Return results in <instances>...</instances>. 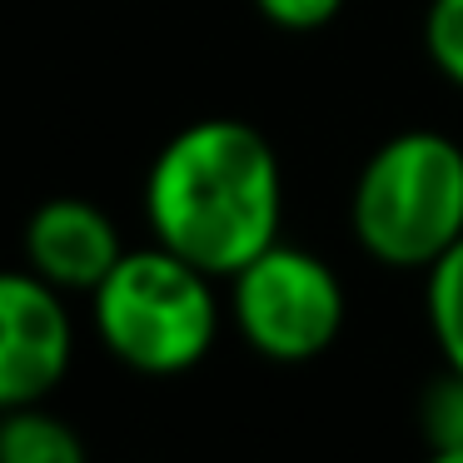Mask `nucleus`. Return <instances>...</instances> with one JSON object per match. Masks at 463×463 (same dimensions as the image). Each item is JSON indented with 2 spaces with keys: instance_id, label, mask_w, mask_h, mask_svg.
I'll use <instances>...</instances> for the list:
<instances>
[{
  "instance_id": "nucleus-10",
  "label": "nucleus",
  "mask_w": 463,
  "mask_h": 463,
  "mask_svg": "<svg viewBox=\"0 0 463 463\" xmlns=\"http://www.w3.org/2000/svg\"><path fill=\"white\" fill-rule=\"evenodd\" d=\"M423 51L433 71L463 90V0H429L423 11Z\"/></svg>"
},
{
  "instance_id": "nucleus-6",
  "label": "nucleus",
  "mask_w": 463,
  "mask_h": 463,
  "mask_svg": "<svg viewBox=\"0 0 463 463\" xmlns=\"http://www.w3.org/2000/svg\"><path fill=\"white\" fill-rule=\"evenodd\" d=\"M120 260L125 240L95 200L55 194L25 220V269H35L61 294H95Z\"/></svg>"
},
{
  "instance_id": "nucleus-9",
  "label": "nucleus",
  "mask_w": 463,
  "mask_h": 463,
  "mask_svg": "<svg viewBox=\"0 0 463 463\" xmlns=\"http://www.w3.org/2000/svg\"><path fill=\"white\" fill-rule=\"evenodd\" d=\"M419 429L429 453H453L463 449V369H443L419 399Z\"/></svg>"
},
{
  "instance_id": "nucleus-11",
  "label": "nucleus",
  "mask_w": 463,
  "mask_h": 463,
  "mask_svg": "<svg viewBox=\"0 0 463 463\" xmlns=\"http://www.w3.org/2000/svg\"><path fill=\"white\" fill-rule=\"evenodd\" d=\"M254 11L279 31L309 35V31H324L329 21H339L344 0H254Z\"/></svg>"
},
{
  "instance_id": "nucleus-1",
  "label": "nucleus",
  "mask_w": 463,
  "mask_h": 463,
  "mask_svg": "<svg viewBox=\"0 0 463 463\" xmlns=\"http://www.w3.org/2000/svg\"><path fill=\"white\" fill-rule=\"evenodd\" d=\"M145 220L155 244L194 269L240 274L284 240V170L269 135L234 115L175 130L145 175Z\"/></svg>"
},
{
  "instance_id": "nucleus-12",
  "label": "nucleus",
  "mask_w": 463,
  "mask_h": 463,
  "mask_svg": "<svg viewBox=\"0 0 463 463\" xmlns=\"http://www.w3.org/2000/svg\"><path fill=\"white\" fill-rule=\"evenodd\" d=\"M423 463H463V449H453V453H429Z\"/></svg>"
},
{
  "instance_id": "nucleus-8",
  "label": "nucleus",
  "mask_w": 463,
  "mask_h": 463,
  "mask_svg": "<svg viewBox=\"0 0 463 463\" xmlns=\"http://www.w3.org/2000/svg\"><path fill=\"white\" fill-rule=\"evenodd\" d=\"M423 309H429V329H433L443 364L463 369V240L429 269Z\"/></svg>"
},
{
  "instance_id": "nucleus-5",
  "label": "nucleus",
  "mask_w": 463,
  "mask_h": 463,
  "mask_svg": "<svg viewBox=\"0 0 463 463\" xmlns=\"http://www.w3.org/2000/svg\"><path fill=\"white\" fill-rule=\"evenodd\" d=\"M75 359L65 294L35 269H0V413L45 403Z\"/></svg>"
},
{
  "instance_id": "nucleus-2",
  "label": "nucleus",
  "mask_w": 463,
  "mask_h": 463,
  "mask_svg": "<svg viewBox=\"0 0 463 463\" xmlns=\"http://www.w3.org/2000/svg\"><path fill=\"white\" fill-rule=\"evenodd\" d=\"M349 230L369 260L429 274L463 240V145L439 130H399L364 160Z\"/></svg>"
},
{
  "instance_id": "nucleus-3",
  "label": "nucleus",
  "mask_w": 463,
  "mask_h": 463,
  "mask_svg": "<svg viewBox=\"0 0 463 463\" xmlns=\"http://www.w3.org/2000/svg\"><path fill=\"white\" fill-rule=\"evenodd\" d=\"M90 304L100 344L140 379H180L200 369L220 339L214 274L194 269L165 244L125 250Z\"/></svg>"
},
{
  "instance_id": "nucleus-4",
  "label": "nucleus",
  "mask_w": 463,
  "mask_h": 463,
  "mask_svg": "<svg viewBox=\"0 0 463 463\" xmlns=\"http://www.w3.org/2000/svg\"><path fill=\"white\" fill-rule=\"evenodd\" d=\"M344 279L304 244H269L230 274V319L254 354L274 364H309L344 334Z\"/></svg>"
},
{
  "instance_id": "nucleus-7",
  "label": "nucleus",
  "mask_w": 463,
  "mask_h": 463,
  "mask_svg": "<svg viewBox=\"0 0 463 463\" xmlns=\"http://www.w3.org/2000/svg\"><path fill=\"white\" fill-rule=\"evenodd\" d=\"M0 463H90L85 439L61 413L25 403L0 413Z\"/></svg>"
}]
</instances>
